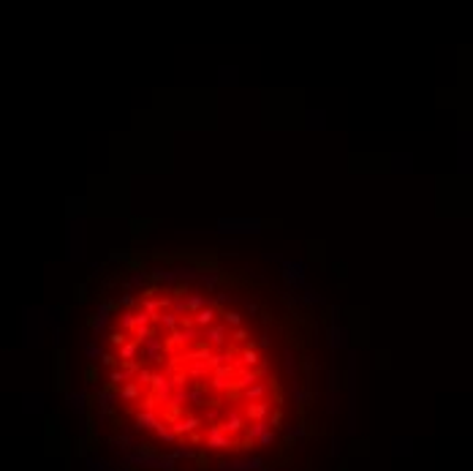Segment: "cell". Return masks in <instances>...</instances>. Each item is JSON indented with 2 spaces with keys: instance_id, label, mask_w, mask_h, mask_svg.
Segmentation results:
<instances>
[{
  "instance_id": "14",
  "label": "cell",
  "mask_w": 473,
  "mask_h": 471,
  "mask_svg": "<svg viewBox=\"0 0 473 471\" xmlns=\"http://www.w3.org/2000/svg\"><path fill=\"white\" fill-rule=\"evenodd\" d=\"M136 311H125L123 316H120V330H125V332H136Z\"/></svg>"
},
{
  "instance_id": "38",
  "label": "cell",
  "mask_w": 473,
  "mask_h": 471,
  "mask_svg": "<svg viewBox=\"0 0 473 471\" xmlns=\"http://www.w3.org/2000/svg\"><path fill=\"white\" fill-rule=\"evenodd\" d=\"M111 428L120 430V428H123V419H120V417H111Z\"/></svg>"
},
{
  "instance_id": "17",
  "label": "cell",
  "mask_w": 473,
  "mask_h": 471,
  "mask_svg": "<svg viewBox=\"0 0 473 471\" xmlns=\"http://www.w3.org/2000/svg\"><path fill=\"white\" fill-rule=\"evenodd\" d=\"M128 382H131V376H128V373H125V371H117V368H114V371L109 373V384H117V387H125V384H128Z\"/></svg>"
},
{
  "instance_id": "12",
  "label": "cell",
  "mask_w": 473,
  "mask_h": 471,
  "mask_svg": "<svg viewBox=\"0 0 473 471\" xmlns=\"http://www.w3.org/2000/svg\"><path fill=\"white\" fill-rule=\"evenodd\" d=\"M269 389V384H264V382H258V384H253V387H248L245 389V401L248 403H258V398H261L264 392Z\"/></svg>"
},
{
  "instance_id": "8",
  "label": "cell",
  "mask_w": 473,
  "mask_h": 471,
  "mask_svg": "<svg viewBox=\"0 0 473 471\" xmlns=\"http://www.w3.org/2000/svg\"><path fill=\"white\" fill-rule=\"evenodd\" d=\"M196 327H204V330H210V327H215V319H218V308H212V305H207L204 311H199L196 313Z\"/></svg>"
},
{
  "instance_id": "29",
  "label": "cell",
  "mask_w": 473,
  "mask_h": 471,
  "mask_svg": "<svg viewBox=\"0 0 473 471\" xmlns=\"http://www.w3.org/2000/svg\"><path fill=\"white\" fill-rule=\"evenodd\" d=\"M114 444H117L120 449H131V439L123 436V433H117V436H114Z\"/></svg>"
},
{
  "instance_id": "37",
  "label": "cell",
  "mask_w": 473,
  "mask_h": 471,
  "mask_svg": "<svg viewBox=\"0 0 473 471\" xmlns=\"http://www.w3.org/2000/svg\"><path fill=\"white\" fill-rule=\"evenodd\" d=\"M185 442H193V444H199V442H201V433H199V430H196V433H191V436H188Z\"/></svg>"
},
{
  "instance_id": "25",
  "label": "cell",
  "mask_w": 473,
  "mask_h": 471,
  "mask_svg": "<svg viewBox=\"0 0 473 471\" xmlns=\"http://www.w3.org/2000/svg\"><path fill=\"white\" fill-rule=\"evenodd\" d=\"M231 338H234L237 343H250V341H248V330H245V327H237V330H231Z\"/></svg>"
},
{
  "instance_id": "11",
  "label": "cell",
  "mask_w": 473,
  "mask_h": 471,
  "mask_svg": "<svg viewBox=\"0 0 473 471\" xmlns=\"http://www.w3.org/2000/svg\"><path fill=\"white\" fill-rule=\"evenodd\" d=\"M218 313H221L223 324H228L231 330H237V327H242V313H240V311H223V308H221V311H218Z\"/></svg>"
},
{
  "instance_id": "30",
  "label": "cell",
  "mask_w": 473,
  "mask_h": 471,
  "mask_svg": "<svg viewBox=\"0 0 473 471\" xmlns=\"http://www.w3.org/2000/svg\"><path fill=\"white\" fill-rule=\"evenodd\" d=\"M84 379H87L90 384H95V379H98V368H95V365H87V368H84Z\"/></svg>"
},
{
  "instance_id": "31",
  "label": "cell",
  "mask_w": 473,
  "mask_h": 471,
  "mask_svg": "<svg viewBox=\"0 0 473 471\" xmlns=\"http://www.w3.org/2000/svg\"><path fill=\"white\" fill-rule=\"evenodd\" d=\"M84 354H87L90 359H98V357H104V352H101V346H84Z\"/></svg>"
},
{
  "instance_id": "9",
  "label": "cell",
  "mask_w": 473,
  "mask_h": 471,
  "mask_svg": "<svg viewBox=\"0 0 473 471\" xmlns=\"http://www.w3.org/2000/svg\"><path fill=\"white\" fill-rule=\"evenodd\" d=\"M267 412H269V403H264V401H258V403H248V406H245V417L253 419V422H264Z\"/></svg>"
},
{
  "instance_id": "18",
  "label": "cell",
  "mask_w": 473,
  "mask_h": 471,
  "mask_svg": "<svg viewBox=\"0 0 473 471\" xmlns=\"http://www.w3.org/2000/svg\"><path fill=\"white\" fill-rule=\"evenodd\" d=\"M120 368H123L128 376H139V373H141V362H139V359H128V362L120 359Z\"/></svg>"
},
{
  "instance_id": "22",
  "label": "cell",
  "mask_w": 473,
  "mask_h": 471,
  "mask_svg": "<svg viewBox=\"0 0 473 471\" xmlns=\"http://www.w3.org/2000/svg\"><path fill=\"white\" fill-rule=\"evenodd\" d=\"M253 447H256V439H253L250 433H245V436L240 439V452H250Z\"/></svg>"
},
{
  "instance_id": "40",
  "label": "cell",
  "mask_w": 473,
  "mask_h": 471,
  "mask_svg": "<svg viewBox=\"0 0 473 471\" xmlns=\"http://www.w3.org/2000/svg\"><path fill=\"white\" fill-rule=\"evenodd\" d=\"M248 311H250L253 316H256V313H258V305H256V302H250V300H248Z\"/></svg>"
},
{
  "instance_id": "16",
  "label": "cell",
  "mask_w": 473,
  "mask_h": 471,
  "mask_svg": "<svg viewBox=\"0 0 473 471\" xmlns=\"http://www.w3.org/2000/svg\"><path fill=\"white\" fill-rule=\"evenodd\" d=\"M106 338H109V343H111V346H120V349H123L125 343H128V332H125V330H111Z\"/></svg>"
},
{
  "instance_id": "13",
  "label": "cell",
  "mask_w": 473,
  "mask_h": 471,
  "mask_svg": "<svg viewBox=\"0 0 473 471\" xmlns=\"http://www.w3.org/2000/svg\"><path fill=\"white\" fill-rule=\"evenodd\" d=\"M207 305H210V300H207V297H201V294L188 297V313H191V316H196L199 311H204Z\"/></svg>"
},
{
  "instance_id": "15",
  "label": "cell",
  "mask_w": 473,
  "mask_h": 471,
  "mask_svg": "<svg viewBox=\"0 0 473 471\" xmlns=\"http://www.w3.org/2000/svg\"><path fill=\"white\" fill-rule=\"evenodd\" d=\"M139 343H136V341H128V343H125V346L123 349H120V359H123V362H128V359H136V354H139Z\"/></svg>"
},
{
  "instance_id": "23",
  "label": "cell",
  "mask_w": 473,
  "mask_h": 471,
  "mask_svg": "<svg viewBox=\"0 0 473 471\" xmlns=\"http://www.w3.org/2000/svg\"><path fill=\"white\" fill-rule=\"evenodd\" d=\"M152 376H155V373H150V371H147V368H141V373H139V376L134 379V382L139 384V387H144V384H152Z\"/></svg>"
},
{
  "instance_id": "36",
  "label": "cell",
  "mask_w": 473,
  "mask_h": 471,
  "mask_svg": "<svg viewBox=\"0 0 473 471\" xmlns=\"http://www.w3.org/2000/svg\"><path fill=\"white\" fill-rule=\"evenodd\" d=\"M128 267H131V270H144V259H131Z\"/></svg>"
},
{
  "instance_id": "27",
  "label": "cell",
  "mask_w": 473,
  "mask_h": 471,
  "mask_svg": "<svg viewBox=\"0 0 473 471\" xmlns=\"http://www.w3.org/2000/svg\"><path fill=\"white\" fill-rule=\"evenodd\" d=\"M269 428H283V409H275L272 419H269Z\"/></svg>"
},
{
  "instance_id": "32",
  "label": "cell",
  "mask_w": 473,
  "mask_h": 471,
  "mask_svg": "<svg viewBox=\"0 0 473 471\" xmlns=\"http://www.w3.org/2000/svg\"><path fill=\"white\" fill-rule=\"evenodd\" d=\"M196 463H199V469H201V471H207V469H210V458H207V452H199V455H196Z\"/></svg>"
},
{
  "instance_id": "4",
  "label": "cell",
  "mask_w": 473,
  "mask_h": 471,
  "mask_svg": "<svg viewBox=\"0 0 473 471\" xmlns=\"http://www.w3.org/2000/svg\"><path fill=\"white\" fill-rule=\"evenodd\" d=\"M221 428L226 430L228 436H237V433H242V430H245V417H242L240 412H228L226 422H221Z\"/></svg>"
},
{
  "instance_id": "7",
  "label": "cell",
  "mask_w": 473,
  "mask_h": 471,
  "mask_svg": "<svg viewBox=\"0 0 473 471\" xmlns=\"http://www.w3.org/2000/svg\"><path fill=\"white\" fill-rule=\"evenodd\" d=\"M161 419H158L155 412H139L136 414V430H158L161 428Z\"/></svg>"
},
{
  "instance_id": "5",
  "label": "cell",
  "mask_w": 473,
  "mask_h": 471,
  "mask_svg": "<svg viewBox=\"0 0 473 471\" xmlns=\"http://www.w3.org/2000/svg\"><path fill=\"white\" fill-rule=\"evenodd\" d=\"M240 368H256L261 359H258V343H245V349L240 352Z\"/></svg>"
},
{
  "instance_id": "39",
  "label": "cell",
  "mask_w": 473,
  "mask_h": 471,
  "mask_svg": "<svg viewBox=\"0 0 473 471\" xmlns=\"http://www.w3.org/2000/svg\"><path fill=\"white\" fill-rule=\"evenodd\" d=\"M258 349H269V335H261V341H258Z\"/></svg>"
},
{
  "instance_id": "6",
  "label": "cell",
  "mask_w": 473,
  "mask_h": 471,
  "mask_svg": "<svg viewBox=\"0 0 473 471\" xmlns=\"http://www.w3.org/2000/svg\"><path fill=\"white\" fill-rule=\"evenodd\" d=\"M180 319H182V316H177L174 311L155 313V324H158V327H161V330H169V332L180 330Z\"/></svg>"
},
{
  "instance_id": "20",
  "label": "cell",
  "mask_w": 473,
  "mask_h": 471,
  "mask_svg": "<svg viewBox=\"0 0 473 471\" xmlns=\"http://www.w3.org/2000/svg\"><path fill=\"white\" fill-rule=\"evenodd\" d=\"M68 401H71V406H74L76 409V414H82L84 412V401H87V398H84V392H68Z\"/></svg>"
},
{
  "instance_id": "21",
  "label": "cell",
  "mask_w": 473,
  "mask_h": 471,
  "mask_svg": "<svg viewBox=\"0 0 473 471\" xmlns=\"http://www.w3.org/2000/svg\"><path fill=\"white\" fill-rule=\"evenodd\" d=\"M267 430H269V422H267V419H264V422H256V425H253V428L248 430V433H250L253 439H261L264 433H267Z\"/></svg>"
},
{
  "instance_id": "24",
  "label": "cell",
  "mask_w": 473,
  "mask_h": 471,
  "mask_svg": "<svg viewBox=\"0 0 473 471\" xmlns=\"http://www.w3.org/2000/svg\"><path fill=\"white\" fill-rule=\"evenodd\" d=\"M188 286H185V283H177V286L174 289H171V294L169 297H174V300H188Z\"/></svg>"
},
{
  "instance_id": "35",
  "label": "cell",
  "mask_w": 473,
  "mask_h": 471,
  "mask_svg": "<svg viewBox=\"0 0 473 471\" xmlns=\"http://www.w3.org/2000/svg\"><path fill=\"white\" fill-rule=\"evenodd\" d=\"M286 371H288V373H294V371H297V362H294L291 352H286Z\"/></svg>"
},
{
  "instance_id": "1",
  "label": "cell",
  "mask_w": 473,
  "mask_h": 471,
  "mask_svg": "<svg viewBox=\"0 0 473 471\" xmlns=\"http://www.w3.org/2000/svg\"><path fill=\"white\" fill-rule=\"evenodd\" d=\"M207 447H212V449H240V442H234L226 430L221 428V422H215V425H210Z\"/></svg>"
},
{
  "instance_id": "26",
  "label": "cell",
  "mask_w": 473,
  "mask_h": 471,
  "mask_svg": "<svg viewBox=\"0 0 473 471\" xmlns=\"http://www.w3.org/2000/svg\"><path fill=\"white\" fill-rule=\"evenodd\" d=\"M101 362H104L106 368H111V371H114V368L120 365V357H114V354H104V357H101Z\"/></svg>"
},
{
  "instance_id": "41",
  "label": "cell",
  "mask_w": 473,
  "mask_h": 471,
  "mask_svg": "<svg viewBox=\"0 0 473 471\" xmlns=\"http://www.w3.org/2000/svg\"><path fill=\"white\" fill-rule=\"evenodd\" d=\"M264 471H275V469H272V466H269V469H264Z\"/></svg>"
},
{
  "instance_id": "2",
  "label": "cell",
  "mask_w": 473,
  "mask_h": 471,
  "mask_svg": "<svg viewBox=\"0 0 473 471\" xmlns=\"http://www.w3.org/2000/svg\"><path fill=\"white\" fill-rule=\"evenodd\" d=\"M201 425H204V419H201V417H196V414H185V417H182L180 419V422H174V425H171V430H174V433H177V436H191V433H196V430H199L201 428Z\"/></svg>"
},
{
  "instance_id": "19",
  "label": "cell",
  "mask_w": 473,
  "mask_h": 471,
  "mask_svg": "<svg viewBox=\"0 0 473 471\" xmlns=\"http://www.w3.org/2000/svg\"><path fill=\"white\" fill-rule=\"evenodd\" d=\"M155 433H158V439H161V442H169V444H171V442H180V436H177L171 428H166V425H161Z\"/></svg>"
},
{
  "instance_id": "34",
  "label": "cell",
  "mask_w": 473,
  "mask_h": 471,
  "mask_svg": "<svg viewBox=\"0 0 473 471\" xmlns=\"http://www.w3.org/2000/svg\"><path fill=\"white\" fill-rule=\"evenodd\" d=\"M315 368H318V365H315V362H313V359H310V357H305V359H302V371L307 373V376H310V373L315 371Z\"/></svg>"
},
{
  "instance_id": "3",
  "label": "cell",
  "mask_w": 473,
  "mask_h": 471,
  "mask_svg": "<svg viewBox=\"0 0 473 471\" xmlns=\"http://www.w3.org/2000/svg\"><path fill=\"white\" fill-rule=\"evenodd\" d=\"M204 338L210 346H226V341L231 338V332H228V324H215V327H210V330H204Z\"/></svg>"
},
{
  "instance_id": "33",
  "label": "cell",
  "mask_w": 473,
  "mask_h": 471,
  "mask_svg": "<svg viewBox=\"0 0 473 471\" xmlns=\"http://www.w3.org/2000/svg\"><path fill=\"white\" fill-rule=\"evenodd\" d=\"M258 444H261V447H269V444H275V433H272V430H267V433L258 439Z\"/></svg>"
},
{
  "instance_id": "28",
  "label": "cell",
  "mask_w": 473,
  "mask_h": 471,
  "mask_svg": "<svg viewBox=\"0 0 473 471\" xmlns=\"http://www.w3.org/2000/svg\"><path fill=\"white\" fill-rule=\"evenodd\" d=\"M120 305H123L125 308V311H131V308H136V305H141V300H136V297H123V300H120Z\"/></svg>"
},
{
  "instance_id": "10",
  "label": "cell",
  "mask_w": 473,
  "mask_h": 471,
  "mask_svg": "<svg viewBox=\"0 0 473 471\" xmlns=\"http://www.w3.org/2000/svg\"><path fill=\"white\" fill-rule=\"evenodd\" d=\"M136 398H141V387L136 382H128L125 387H120V398L117 401H136Z\"/></svg>"
}]
</instances>
